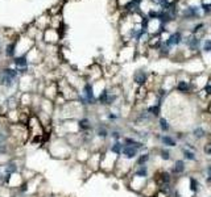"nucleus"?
Listing matches in <instances>:
<instances>
[{
    "label": "nucleus",
    "mask_w": 211,
    "mask_h": 197,
    "mask_svg": "<svg viewBox=\"0 0 211 197\" xmlns=\"http://www.w3.org/2000/svg\"><path fill=\"white\" fill-rule=\"evenodd\" d=\"M49 151H50L52 156L65 159V158H69V155L71 154V146L66 139H63V138H61V139L57 138L56 141L50 142V149H49Z\"/></svg>",
    "instance_id": "nucleus-1"
},
{
    "label": "nucleus",
    "mask_w": 211,
    "mask_h": 197,
    "mask_svg": "<svg viewBox=\"0 0 211 197\" xmlns=\"http://www.w3.org/2000/svg\"><path fill=\"white\" fill-rule=\"evenodd\" d=\"M19 72L13 68H4L0 71V84L6 88H11L15 86V83L17 80Z\"/></svg>",
    "instance_id": "nucleus-2"
},
{
    "label": "nucleus",
    "mask_w": 211,
    "mask_h": 197,
    "mask_svg": "<svg viewBox=\"0 0 211 197\" xmlns=\"http://www.w3.org/2000/svg\"><path fill=\"white\" fill-rule=\"evenodd\" d=\"M94 124L89 117H82L77 121V127L79 134H91V131L94 130Z\"/></svg>",
    "instance_id": "nucleus-3"
},
{
    "label": "nucleus",
    "mask_w": 211,
    "mask_h": 197,
    "mask_svg": "<svg viewBox=\"0 0 211 197\" xmlns=\"http://www.w3.org/2000/svg\"><path fill=\"white\" fill-rule=\"evenodd\" d=\"M92 134H94V137L99 138V139H102V141H104V139H107V138H110V130L107 129V126L104 124H99V125L94 126Z\"/></svg>",
    "instance_id": "nucleus-4"
},
{
    "label": "nucleus",
    "mask_w": 211,
    "mask_h": 197,
    "mask_svg": "<svg viewBox=\"0 0 211 197\" xmlns=\"http://www.w3.org/2000/svg\"><path fill=\"white\" fill-rule=\"evenodd\" d=\"M96 100L102 105H112V104H114V101L116 100V96L112 95V93H110L107 90H104L103 92H100V95L98 96Z\"/></svg>",
    "instance_id": "nucleus-5"
},
{
    "label": "nucleus",
    "mask_w": 211,
    "mask_h": 197,
    "mask_svg": "<svg viewBox=\"0 0 211 197\" xmlns=\"http://www.w3.org/2000/svg\"><path fill=\"white\" fill-rule=\"evenodd\" d=\"M121 155H123V158H125V159L132 160L139 155V150L135 149V147H132V146H124L121 150Z\"/></svg>",
    "instance_id": "nucleus-6"
},
{
    "label": "nucleus",
    "mask_w": 211,
    "mask_h": 197,
    "mask_svg": "<svg viewBox=\"0 0 211 197\" xmlns=\"http://www.w3.org/2000/svg\"><path fill=\"white\" fill-rule=\"evenodd\" d=\"M123 143H124V146H132V147H135V149H137V150L144 149V143H143V142L136 141V139H133V138H131V137H125Z\"/></svg>",
    "instance_id": "nucleus-7"
},
{
    "label": "nucleus",
    "mask_w": 211,
    "mask_h": 197,
    "mask_svg": "<svg viewBox=\"0 0 211 197\" xmlns=\"http://www.w3.org/2000/svg\"><path fill=\"white\" fill-rule=\"evenodd\" d=\"M123 147H124V143H123L121 141H115L114 143L110 146V151H111V154H114V155H121Z\"/></svg>",
    "instance_id": "nucleus-8"
},
{
    "label": "nucleus",
    "mask_w": 211,
    "mask_h": 197,
    "mask_svg": "<svg viewBox=\"0 0 211 197\" xmlns=\"http://www.w3.org/2000/svg\"><path fill=\"white\" fill-rule=\"evenodd\" d=\"M15 65H16L17 68H21V71L25 70V68L28 67V59H27V57L21 55V57L15 58Z\"/></svg>",
    "instance_id": "nucleus-9"
},
{
    "label": "nucleus",
    "mask_w": 211,
    "mask_h": 197,
    "mask_svg": "<svg viewBox=\"0 0 211 197\" xmlns=\"http://www.w3.org/2000/svg\"><path fill=\"white\" fill-rule=\"evenodd\" d=\"M179 41H181V34H179V33H174V34H171V36L169 37L168 42H166V45H168V46L177 45Z\"/></svg>",
    "instance_id": "nucleus-10"
},
{
    "label": "nucleus",
    "mask_w": 211,
    "mask_h": 197,
    "mask_svg": "<svg viewBox=\"0 0 211 197\" xmlns=\"http://www.w3.org/2000/svg\"><path fill=\"white\" fill-rule=\"evenodd\" d=\"M135 176H137V177H146L148 176V168H146V166L137 167V170L135 171Z\"/></svg>",
    "instance_id": "nucleus-11"
},
{
    "label": "nucleus",
    "mask_w": 211,
    "mask_h": 197,
    "mask_svg": "<svg viewBox=\"0 0 211 197\" xmlns=\"http://www.w3.org/2000/svg\"><path fill=\"white\" fill-rule=\"evenodd\" d=\"M145 80H146V75H145V72L139 71V72H136V74H135V82L137 83V84H144Z\"/></svg>",
    "instance_id": "nucleus-12"
},
{
    "label": "nucleus",
    "mask_w": 211,
    "mask_h": 197,
    "mask_svg": "<svg viewBox=\"0 0 211 197\" xmlns=\"http://www.w3.org/2000/svg\"><path fill=\"white\" fill-rule=\"evenodd\" d=\"M161 142L165 145V146H170V147H174L175 145V141L171 137H169V135H164V137H161Z\"/></svg>",
    "instance_id": "nucleus-13"
},
{
    "label": "nucleus",
    "mask_w": 211,
    "mask_h": 197,
    "mask_svg": "<svg viewBox=\"0 0 211 197\" xmlns=\"http://www.w3.org/2000/svg\"><path fill=\"white\" fill-rule=\"evenodd\" d=\"M149 160V154L145 152V154H141L137 156V166H145V163H148Z\"/></svg>",
    "instance_id": "nucleus-14"
},
{
    "label": "nucleus",
    "mask_w": 211,
    "mask_h": 197,
    "mask_svg": "<svg viewBox=\"0 0 211 197\" xmlns=\"http://www.w3.org/2000/svg\"><path fill=\"white\" fill-rule=\"evenodd\" d=\"M174 171L177 172V174H181V172L185 171V163H184V160H177V162H175Z\"/></svg>",
    "instance_id": "nucleus-15"
},
{
    "label": "nucleus",
    "mask_w": 211,
    "mask_h": 197,
    "mask_svg": "<svg viewBox=\"0 0 211 197\" xmlns=\"http://www.w3.org/2000/svg\"><path fill=\"white\" fill-rule=\"evenodd\" d=\"M121 137H123V135H121V133H120L119 130H111V131H110V138H111V139L114 141V142H115V141H120Z\"/></svg>",
    "instance_id": "nucleus-16"
},
{
    "label": "nucleus",
    "mask_w": 211,
    "mask_h": 197,
    "mask_svg": "<svg viewBox=\"0 0 211 197\" xmlns=\"http://www.w3.org/2000/svg\"><path fill=\"white\" fill-rule=\"evenodd\" d=\"M146 112L150 113L152 116H158V113H160V104L153 105V107H149V108H148V111H146Z\"/></svg>",
    "instance_id": "nucleus-17"
},
{
    "label": "nucleus",
    "mask_w": 211,
    "mask_h": 197,
    "mask_svg": "<svg viewBox=\"0 0 211 197\" xmlns=\"http://www.w3.org/2000/svg\"><path fill=\"white\" fill-rule=\"evenodd\" d=\"M15 47H16L15 43H9V45L7 46V49H6V55L7 57H13L15 55Z\"/></svg>",
    "instance_id": "nucleus-18"
},
{
    "label": "nucleus",
    "mask_w": 211,
    "mask_h": 197,
    "mask_svg": "<svg viewBox=\"0 0 211 197\" xmlns=\"http://www.w3.org/2000/svg\"><path fill=\"white\" fill-rule=\"evenodd\" d=\"M160 127L162 131H168L169 130V124L165 118H160Z\"/></svg>",
    "instance_id": "nucleus-19"
},
{
    "label": "nucleus",
    "mask_w": 211,
    "mask_h": 197,
    "mask_svg": "<svg viewBox=\"0 0 211 197\" xmlns=\"http://www.w3.org/2000/svg\"><path fill=\"white\" fill-rule=\"evenodd\" d=\"M177 88H178V91H181V92H186L189 90V86H188V83H186V82H179Z\"/></svg>",
    "instance_id": "nucleus-20"
},
{
    "label": "nucleus",
    "mask_w": 211,
    "mask_h": 197,
    "mask_svg": "<svg viewBox=\"0 0 211 197\" xmlns=\"http://www.w3.org/2000/svg\"><path fill=\"white\" fill-rule=\"evenodd\" d=\"M184 155H185L186 159H190V160H194V159H195L194 152H191V151H189V150H184Z\"/></svg>",
    "instance_id": "nucleus-21"
},
{
    "label": "nucleus",
    "mask_w": 211,
    "mask_h": 197,
    "mask_svg": "<svg viewBox=\"0 0 211 197\" xmlns=\"http://www.w3.org/2000/svg\"><path fill=\"white\" fill-rule=\"evenodd\" d=\"M190 184H191V187H190L191 191H193V192H197L198 191V183H197V180L191 177V179H190Z\"/></svg>",
    "instance_id": "nucleus-22"
},
{
    "label": "nucleus",
    "mask_w": 211,
    "mask_h": 197,
    "mask_svg": "<svg viewBox=\"0 0 211 197\" xmlns=\"http://www.w3.org/2000/svg\"><path fill=\"white\" fill-rule=\"evenodd\" d=\"M161 158L164 160H169L170 159V152L168 150H161Z\"/></svg>",
    "instance_id": "nucleus-23"
},
{
    "label": "nucleus",
    "mask_w": 211,
    "mask_h": 197,
    "mask_svg": "<svg viewBox=\"0 0 211 197\" xmlns=\"http://www.w3.org/2000/svg\"><path fill=\"white\" fill-rule=\"evenodd\" d=\"M194 135L197 137V138L203 137V135H205V130H203V129H200V127H197V129L194 130Z\"/></svg>",
    "instance_id": "nucleus-24"
},
{
    "label": "nucleus",
    "mask_w": 211,
    "mask_h": 197,
    "mask_svg": "<svg viewBox=\"0 0 211 197\" xmlns=\"http://www.w3.org/2000/svg\"><path fill=\"white\" fill-rule=\"evenodd\" d=\"M107 118H108L110 121H112V122H114V121H116V120H119V116H117V115H115V113H112V112H110L108 115H107Z\"/></svg>",
    "instance_id": "nucleus-25"
},
{
    "label": "nucleus",
    "mask_w": 211,
    "mask_h": 197,
    "mask_svg": "<svg viewBox=\"0 0 211 197\" xmlns=\"http://www.w3.org/2000/svg\"><path fill=\"white\" fill-rule=\"evenodd\" d=\"M205 50L206 51H211V41H206V43H205Z\"/></svg>",
    "instance_id": "nucleus-26"
},
{
    "label": "nucleus",
    "mask_w": 211,
    "mask_h": 197,
    "mask_svg": "<svg viewBox=\"0 0 211 197\" xmlns=\"http://www.w3.org/2000/svg\"><path fill=\"white\" fill-rule=\"evenodd\" d=\"M206 152H207V154H209V155H211V145H210V146H207V147H206Z\"/></svg>",
    "instance_id": "nucleus-27"
},
{
    "label": "nucleus",
    "mask_w": 211,
    "mask_h": 197,
    "mask_svg": "<svg viewBox=\"0 0 211 197\" xmlns=\"http://www.w3.org/2000/svg\"><path fill=\"white\" fill-rule=\"evenodd\" d=\"M206 92H207L209 95H211V86H207V87H206Z\"/></svg>",
    "instance_id": "nucleus-28"
},
{
    "label": "nucleus",
    "mask_w": 211,
    "mask_h": 197,
    "mask_svg": "<svg viewBox=\"0 0 211 197\" xmlns=\"http://www.w3.org/2000/svg\"><path fill=\"white\" fill-rule=\"evenodd\" d=\"M203 7H205V11H206V12L210 11V6H209V4H206V6H203Z\"/></svg>",
    "instance_id": "nucleus-29"
},
{
    "label": "nucleus",
    "mask_w": 211,
    "mask_h": 197,
    "mask_svg": "<svg viewBox=\"0 0 211 197\" xmlns=\"http://www.w3.org/2000/svg\"><path fill=\"white\" fill-rule=\"evenodd\" d=\"M209 175H210V176H211V166H210V167H209Z\"/></svg>",
    "instance_id": "nucleus-30"
}]
</instances>
